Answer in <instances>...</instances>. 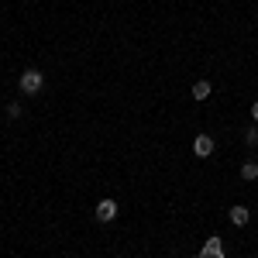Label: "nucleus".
<instances>
[{"label":"nucleus","instance_id":"nucleus-10","mask_svg":"<svg viewBox=\"0 0 258 258\" xmlns=\"http://www.w3.org/2000/svg\"><path fill=\"white\" fill-rule=\"evenodd\" d=\"M251 120L258 124V103H251Z\"/></svg>","mask_w":258,"mask_h":258},{"label":"nucleus","instance_id":"nucleus-7","mask_svg":"<svg viewBox=\"0 0 258 258\" xmlns=\"http://www.w3.org/2000/svg\"><path fill=\"white\" fill-rule=\"evenodd\" d=\"M241 179H248V182L258 179V162H244V165H241Z\"/></svg>","mask_w":258,"mask_h":258},{"label":"nucleus","instance_id":"nucleus-9","mask_svg":"<svg viewBox=\"0 0 258 258\" xmlns=\"http://www.w3.org/2000/svg\"><path fill=\"white\" fill-rule=\"evenodd\" d=\"M7 117H11V120L21 117V103H7Z\"/></svg>","mask_w":258,"mask_h":258},{"label":"nucleus","instance_id":"nucleus-5","mask_svg":"<svg viewBox=\"0 0 258 258\" xmlns=\"http://www.w3.org/2000/svg\"><path fill=\"white\" fill-rule=\"evenodd\" d=\"M251 220V214H248V207H241V203H234L231 207V224H238V227H244Z\"/></svg>","mask_w":258,"mask_h":258},{"label":"nucleus","instance_id":"nucleus-2","mask_svg":"<svg viewBox=\"0 0 258 258\" xmlns=\"http://www.w3.org/2000/svg\"><path fill=\"white\" fill-rule=\"evenodd\" d=\"M193 155H197V159H210V155H214V138H210V135H197V138H193Z\"/></svg>","mask_w":258,"mask_h":258},{"label":"nucleus","instance_id":"nucleus-4","mask_svg":"<svg viewBox=\"0 0 258 258\" xmlns=\"http://www.w3.org/2000/svg\"><path fill=\"white\" fill-rule=\"evenodd\" d=\"M197 258H227L224 255V241L220 238H207V244H203V251H200Z\"/></svg>","mask_w":258,"mask_h":258},{"label":"nucleus","instance_id":"nucleus-8","mask_svg":"<svg viewBox=\"0 0 258 258\" xmlns=\"http://www.w3.org/2000/svg\"><path fill=\"white\" fill-rule=\"evenodd\" d=\"M244 145H248V148H255V145H258V124L244 131Z\"/></svg>","mask_w":258,"mask_h":258},{"label":"nucleus","instance_id":"nucleus-1","mask_svg":"<svg viewBox=\"0 0 258 258\" xmlns=\"http://www.w3.org/2000/svg\"><path fill=\"white\" fill-rule=\"evenodd\" d=\"M18 86H21V93H24V97H38L41 86H45V76H41L38 69H24V73H21V80H18Z\"/></svg>","mask_w":258,"mask_h":258},{"label":"nucleus","instance_id":"nucleus-6","mask_svg":"<svg viewBox=\"0 0 258 258\" xmlns=\"http://www.w3.org/2000/svg\"><path fill=\"white\" fill-rule=\"evenodd\" d=\"M210 93H214L210 80H197V83H193V100H200V103H203V100L210 97Z\"/></svg>","mask_w":258,"mask_h":258},{"label":"nucleus","instance_id":"nucleus-3","mask_svg":"<svg viewBox=\"0 0 258 258\" xmlns=\"http://www.w3.org/2000/svg\"><path fill=\"white\" fill-rule=\"evenodd\" d=\"M117 217V200H100L97 203V220L100 224H110Z\"/></svg>","mask_w":258,"mask_h":258}]
</instances>
